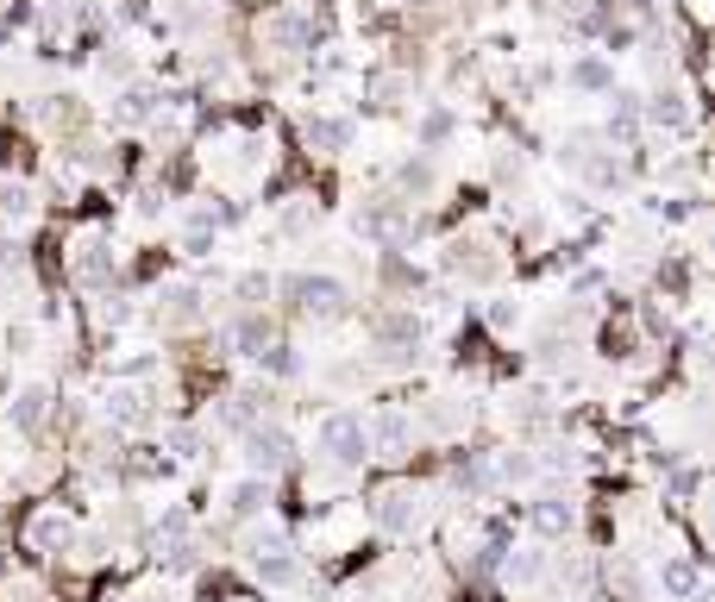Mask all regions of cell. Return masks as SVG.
I'll list each match as a JSON object with an SVG mask.
<instances>
[{"label":"cell","instance_id":"6da1fadb","mask_svg":"<svg viewBox=\"0 0 715 602\" xmlns=\"http://www.w3.org/2000/svg\"><path fill=\"white\" fill-rule=\"evenodd\" d=\"M289 296H295L302 314H339L346 308V282H332V276H295Z\"/></svg>","mask_w":715,"mask_h":602},{"label":"cell","instance_id":"7a4b0ae2","mask_svg":"<svg viewBox=\"0 0 715 602\" xmlns=\"http://www.w3.org/2000/svg\"><path fill=\"white\" fill-rule=\"evenodd\" d=\"M646 120H653V125H678V120H684V107H678V95H659L653 107H646Z\"/></svg>","mask_w":715,"mask_h":602},{"label":"cell","instance_id":"3957f363","mask_svg":"<svg viewBox=\"0 0 715 602\" xmlns=\"http://www.w3.org/2000/svg\"><path fill=\"white\" fill-rule=\"evenodd\" d=\"M571 82H584V88H603V82H609V70H603V63H596V57H584V63H578V70H571Z\"/></svg>","mask_w":715,"mask_h":602}]
</instances>
